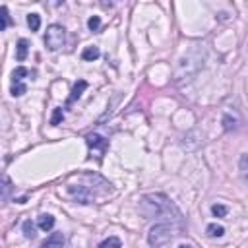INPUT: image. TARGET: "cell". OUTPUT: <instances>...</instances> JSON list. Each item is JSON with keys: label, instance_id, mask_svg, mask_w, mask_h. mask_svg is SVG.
<instances>
[{"label": "cell", "instance_id": "cell-1", "mask_svg": "<svg viewBox=\"0 0 248 248\" xmlns=\"http://www.w3.org/2000/svg\"><path fill=\"white\" fill-rule=\"evenodd\" d=\"M140 213L145 219H161V223H182L180 209L161 192L155 194H143L140 198Z\"/></svg>", "mask_w": 248, "mask_h": 248}, {"label": "cell", "instance_id": "cell-2", "mask_svg": "<svg viewBox=\"0 0 248 248\" xmlns=\"http://www.w3.org/2000/svg\"><path fill=\"white\" fill-rule=\"evenodd\" d=\"M178 229H180V225H176V223H155L147 232L149 246L159 248V246L169 244L178 234Z\"/></svg>", "mask_w": 248, "mask_h": 248}, {"label": "cell", "instance_id": "cell-3", "mask_svg": "<svg viewBox=\"0 0 248 248\" xmlns=\"http://www.w3.org/2000/svg\"><path fill=\"white\" fill-rule=\"evenodd\" d=\"M66 43V29L58 23H52L46 27V33H45V45L48 50H58L62 48Z\"/></svg>", "mask_w": 248, "mask_h": 248}, {"label": "cell", "instance_id": "cell-4", "mask_svg": "<svg viewBox=\"0 0 248 248\" xmlns=\"http://www.w3.org/2000/svg\"><path fill=\"white\" fill-rule=\"evenodd\" d=\"M68 194H70L76 202H79V203H91L93 198H95L93 188H89L87 184H78V186L70 184V186H68Z\"/></svg>", "mask_w": 248, "mask_h": 248}, {"label": "cell", "instance_id": "cell-5", "mask_svg": "<svg viewBox=\"0 0 248 248\" xmlns=\"http://www.w3.org/2000/svg\"><path fill=\"white\" fill-rule=\"evenodd\" d=\"M85 141H87V145H89L91 153H93V151L97 153V159H101V157H103V153H105V149H107V145H108V141H107L105 138L97 136V134H89V136L85 138Z\"/></svg>", "mask_w": 248, "mask_h": 248}, {"label": "cell", "instance_id": "cell-6", "mask_svg": "<svg viewBox=\"0 0 248 248\" xmlns=\"http://www.w3.org/2000/svg\"><path fill=\"white\" fill-rule=\"evenodd\" d=\"M85 89H87V81H85V79H78V81L74 83V87H72V93H70V97H68V101H66V107H70L76 99H79Z\"/></svg>", "mask_w": 248, "mask_h": 248}, {"label": "cell", "instance_id": "cell-7", "mask_svg": "<svg viewBox=\"0 0 248 248\" xmlns=\"http://www.w3.org/2000/svg\"><path fill=\"white\" fill-rule=\"evenodd\" d=\"M64 246V234L62 232H52L39 248H62Z\"/></svg>", "mask_w": 248, "mask_h": 248}, {"label": "cell", "instance_id": "cell-8", "mask_svg": "<svg viewBox=\"0 0 248 248\" xmlns=\"http://www.w3.org/2000/svg\"><path fill=\"white\" fill-rule=\"evenodd\" d=\"M37 227L41 229V231H52V227H54V217L52 215H48V213H43V215H39L37 217Z\"/></svg>", "mask_w": 248, "mask_h": 248}, {"label": "cell", "instance_id": "cell-9", "mask_svg": "<svg viewBox=\"0 0 248 248\" xmlns=\"http://www.w3.org/2000/svg\"><path fill=\"white\" fill-rule=\"evenodd\" d=\"M27 50H29L27 39H19V41H17V46H16V58H17L19 62H23V60L27 58Z\"/></svg>", "mask_w": 248, "mask_h": 248}, {"label": "cell", "instance_id": "cell-10", "mask_svg": "<svg viewBox=\"0 0 248 248\" xmlns=\"http://www.w3.org/2000/svg\"><path fill=\"white\" fill-rule=\"evenodd\" d=\"M101 56V50H99V46H85L83 50H81V60H87V62H91V60H97Z\"/></svg>", "mask_w": 248, "mask_h": 248}, {"label": "cell", "instance_id": "cell-11", "mask_svg": "<svg viewBox=\"0 0 248 248\" xmlns=\"http://www.w3.org/2000/svg\"><path fill=\"white\" fill-rule=\"evenodd\" d=\"M31 76V72L25 68V66H17L14 72H12V83H23V79Z\"/></svg>", "mask_w": 248, "mask_h": 248}, {"label": "cell", "instance_id": "cell-12", "mask_svg": "<svg viewBox=\"0 0 248 248\" xmlns=\"http://www.w3.org/2000/svg\"><path fill=\"white\" fill-rule=\"evenodd\" d=\"M205 232H207V236H211V238H221V236L225 234V227H223V225H217V223H209V225L205 227Z\"/></svg>", "mask_w": 248, "mask_h": 248}, {"label": "cell", "instance_id": "cell-13", "mask_svg": "<svg viewBox=\"0 0 248 248\" xmlns=\"http://www.w3.org/2000/svg\"><path fill=\"white\" fill-rule=\"evenodd\" d=\"M238 169H240V176H242V180L248 184V153H242V155H240Z\"/></svg>", "mask_w": 248, "mask_h": 248}, {"label": "cell", "instance_id": "cell-14", "mask_svg": "<svg viewBox=\"0 0 248 248\" xmlns=\"http://www.w3.org/2000/svg\"><path fill=\"white\" fill-rule=\"evenodd\" d=\"M97 248H122V242H120L118 236H108V238H105Z\"/></svg>", "mask_w": 248, "mask_h": 248}, {"label": "cell", "instance_id": "cell-15", "mask_svg": "<svg viewBox=\"0 0 248 248\" xmlns=\"http://www.w3.org/2000/svg\"><path fill=\"white\" fill-rule=\"evenodd\" d=\"M27 25H29L31 31H39V27H41V16L39 14H29L27 16Z\"/></svg>", "mask_w": 248, "mask_h": 248}, {"label": "cell", "instance_id": "cell-16", "mask_svg": "<svg viewBox=\"0 0 248 248\" xmlns=\"http://www.w3.org/2000/svg\"><path fill=\"white\" fill-rule=\"evenodd\" d=\"M23 234H25V238H33L37 232H35V225L31 223V219H27V221H23Z\"/></svg>", "mask_w": 248, "mask_h": 248}, {"label": "cell", "instance_id": "cell-17", "mask_svg": "<svg viewBox=\"0 0 248 248\" xmlns=\"http://www.w3.org/2000/svg\"><path fill=\"white\" fill-rule=\"evenodd\" d=\"M227 205H223V203H213L211 205V213L215 215V217H225L227 215Z\"/></svg>", "mask_w": 248, "mask_h": 248}, {"label": "cell", "instance_id": "cell-18", "mask_svg": "<svg viewBox=\"0 0 248 248\" xmlns=\"http://www.w3.org/2000/svg\"><path fill=\"white\" fill-rule=\"evenodd\" d=\"M10 91H12L14 97H21V95L27 91V85H25V83H12V89H10Z\"/></svg>", "mask_w": 248, "mask_h": 248}, {"label": "cell", "instance_id": "cell-19", "mask_svg": "<svg viewBox=\"0 0 248 248\" xmlns=\"http://www.w3.org/2000/svg\"><path fill=\"white\" fill-rule=\"evenodd\" d=\"M0 14H2V23H0V31H4L8 25H10V16H8V8L2 6L0 8Z\"/></svg>", "mask_w": 248, "mask_h": 248}, {"label": "cell", "instance_id": "cell-20", "mask_svg": "<svg viewBox=\"0 0 248 248\" xmlns=\"http://www.w3.org/2000/svg\"><path fill=\"white\" fill-rule=\"evenodd\" d=\"M87 27H89V31H97L101 27V17L99 16H91L87 19Z\"/></svg>", "mask_w": 248, "mask_h": 248}, {"label": "cell", "instance_id": "cell-21", "mask_svg": "<svg viewBox=\"0 0 248 248\" xmlns=\"http://www.w3.org/2000/svg\"><path fill=\"white\" fill-rule=\"evenodd\" d=\"M62 118H64V112H62V108H54V110H52V118H50V124H52V126H58Z\"/></svg>", "mask_w": 248, "mask_h": 248}, {"label": "cell", "instance_id": "cell-22", "mask_svg": "<svg viewBox=\"0 0 248 248\" xmlns=\"http://www.w3.org/2000/svg\"><path fill=\"white\" fill-rule=\"evenodd\" d=\"M2 184H4V186H2V200L6 202V200H8V194H10V190H12L10 178H8V176H4V178H2Z\"/></svg>", "mask_w": 248, "mask_h": 248}, {"label": "cell", "instance_id": "cell-23", "mask_svg": "<svg viewBox=\"0 0 248 248\" xmlns=\"http://www.w3.org/2000/svg\"><path fill=\"white\" fill-rule=\"evenodd\" d=\"M178 248H192V246H190V244H180Z\"/></svg>", "mask_w": 248, "mask_h": 248}]
</instances>
